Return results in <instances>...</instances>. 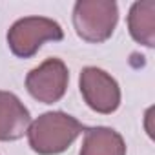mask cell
Instances as JSON below:
<instances>
[{
	"mask_svg": "<svg viewBox=\"0 0 155 155\" xmlns=\"http://www.w3.org/2000/svg\"><path fill=\"white\" fill-rule=\"evenodd\" d=\"M79 155H126V142L113 128H88L84 130V140Z\"/></svg>",
	"mask_w": 155,
	"mask_h": 155,
	"instance_id": "cell-7",
	"label": "cell"
},
{
	"mask_svg": "<svg viewBox=\"0 0 155 155\" xmlns=\"http://www.w3.org/2000/svg\"><path fill=\"white\" fill-rule=\"evenodd\" d=\"M86 128L64 111H48L28 128V140L38 155H58L66 151Z\"/></svg>",
	"mask_w": 155,
	"mask_h": 155,
	"instance_id": "cell-1",
	"label": "cell"
},
{
	"mask_svg": "<svg viewBox=\"0 0 155 155\" xmlns=\"http://www.w3.org/2000/svg\"><path fill=\"white\" fill-rule=\"evenodd\" d=\"M119 22V8L113 0H79L73 8V26L82 40L106 42Z\"/></svg>",
	"mask_w": 155,
	"mask_h": 155,
	"instance_id": "cell-2",
	"label": "cell"
},
{
	"mask_svg": "<svg viewBox=\"0 0 155 155\" xmlns=\"http://www.w3.org/2000/svg\"><path fill=\"white\" fill-rule=\"evenodd\" d=\"M68 82H69L68 66L55 57L33 68L26 77V88L29 95L44 104L58 102L68 90Z\"/></svg>",
	"mask_w": 155,
	"mask_h": 155,
	"instance_id": "cell-4",
	"label": "cell"
},
{
	"mask_svg": "<svg viewBox=\"0 0 155 155\" xmlns=\"http://www.w3.org/2000/svg\"><path fill=\"white\" fill-rule=\"evenodd\" d=\"M62 38L60 24L46 17H24L8 31V46L18 58H31L44 42H58Z\"/></svg>",
	"mask_w": 155,
	"mask_h": 155,
	"instance_id": "cell-3",
	"label": "cell"
},
{
	"mask_svg": "<svg viewBox=\"0 0 155 155\" xmlns=\"http://www.w3.org/2000/svg\"><path fill=\"white\" fill-rule=\"evenodd\" d=\"M29 110L11 91H0V142L17 140L28 133Z\"/></svg>",
	"mask_w": 155,
	"mask_h": 155,
	"instance_id": "cell-6",
	"label": "cell"
},
{
	"mask_svg": "<svg viewBox=\"0 0 155 155\" xmlns=\"http://www.w3.org/2000/svg\"><path fill=\"white\" fill-rule=\"evenodd\" d=\"M79 84L84 102L93 111L110 115L120 106V88L108 71L88 66L81 71Z\"/></svg>",
	"mask_w": 155,
	"mask_h": 155,
	"instance_id": "cell-5",
	"label": "cell"
},
{
	"mask_svg": "<svg viewBox=\"0 0 155 155\" xmlns=\"http://www.w3.org/2000/svg\"><path fill=\"white\" fill-rule=\"evenodd\" d=\"M128 29L135 42L153 48L155 46V2L140 0L130 8L128 13Z\"/></svg>",
	"mask_w": 155,
	"mask_h": 155,
	"instance_id": "cell-8",
	"label": "cell"
}]
</instances>
